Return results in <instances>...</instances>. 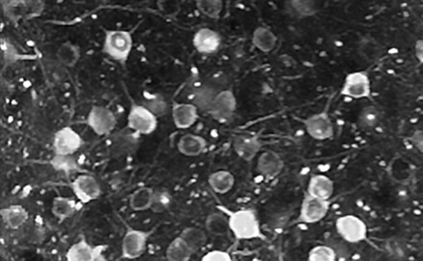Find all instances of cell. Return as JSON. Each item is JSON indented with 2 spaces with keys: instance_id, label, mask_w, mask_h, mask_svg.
Returning <instances> with one entry per match:
<instances>
[{
  "instance_id": "6",
  "label": "cell",
  "mask_w": 423,
  "mask_h": 261,
  "mask_svg": "<svg viewBox=\"0 0 423 261\" xmlns=\"http://www.w3.org/2000/svg\"><path fill=\"white\" fill-rule=\"evenodd\" d=\"M341 95L349 99H369L372 95V80L367 72L347 74L342 84Z\"/></svg>"
},
{
  "instance_id": "19",
  "label": "cell",
  "mask_w": 423,
  "mask_h": 261,
  "mask_svg": "<svg viewBox=\"0 0 423 261\" xmlns=\"http://www.w3.org/2000/svg\"><path fill=\"white\" fill-rule=\"evenodd\" d=\"M198 108L193 104L175 102L171 108L173 122L177 129H187L193 127L198 120Z\"/></svg>"
},
{
  "instance_id": "22",
  "label": "cell",
  "mask_w": 423,
  "mask_h": 261,
  "mask_svg": "<svg viewBox=\"0 0 423 261\" xmlns=\"http://www.w3.org/2000/svg\"><path fill=\"white\" fill-rule=\"evenodd\" d=\"M333 180L326 175H314L310 178L307 194L322 200H330L334 194Z\"/></svg>"
},
{
  "instance_id": "28",
  "label": "cell",
  "mask_w": 423,
  "mask_h": 261,
  "mask_svg": "<svg viewBox=\"0 0 423 261\" xmlns=\"http://www.w3.org/2000/svg\"><path fill=\"white\" fill-rule=\"evenodd\" d=\"M208 183L212 190L216 194H226L232 190L235 185V177L228 171H218L213 173L208 178Z\"/></svg>"
},
{
  "instance_id": "26",
  "label": "cell",
  "mask_w": 423,
  "mask_h": 261,
  "mask_svg": "<svg viewBox=\"0 0 423 261\" xmlns=\"http://www.w3.org/2000/svg\"><path fill=\"white\" fill-rule=\"evenodd\" d=\"M277 41V36L274 34L273 30L268 29V27L259 26L254 30L253 34V44L257 49L260 50L264 54L273 52L276 49Z\"/></svg>"
},
{
  "instance_id": "44",
  "label": "cell",
  "mask_w": 423,
  "mask_h": 261,
  "mask_svg": "<svg viewBox=\"0 0 423 261\" xmlns=\"http://www.w3.org/2000/svg\"><path fill=\"white\" fill-rule=\"evenodd\" d=\"M414 52L415 58L423 65V39L417 40L415 42Z\"/></svg>"
},
{
  "instance_id": "8",
  "label": "cell",
  "mask_w": 423,
  "mask_h": 261,
  "mask_svg": "<svg viewBox=\"0 0 423 261\" xmlns=\"http://www.w3.org/2000/svg\"><path fill=\"white\" fill-rule=\"evenodd\" d=\"M86 122L95 134L104 136L114 132L117 125V118L109 108L94 105L88 113Z\"/></svg>"
},
{
  "instance_id": "39",
  "label": "cell",
  "mask_w": 423,
  "mask_h": 261,
  "mask_svg": "<svg viewBox=\"0 0 423 261\" xmlns=\"http://www.w3.org/2000/svg\"><path fill=\"white\" fill-rule=\"evenodd\" d=\"M1 49L5 64H6L7 66L22 61V60L30 58L26 54H21V52L17 50V47L6 39H2Z\"/></svg>"
},
{
  "instance_id": "29",
  "label": "cell",
  "mask_w": 423,
  "mask_h": 261,
  "mask_svg": "<svg viewBox=\"0 0 423 261\" xmlns=\"http://www.w3.org/2000/svg\"><path fill=\"white\" fill-rule=\"evenodd\" d=\"M81 57V49L74 42L67 41L58 47L56 58L62 66L67 68L74 67Z\"/></svg>"
},
{
  "instance_id": "31",
  "label": "cell",
  "mask_w": 423,
  "mask_h": 261,
  "mask_svg": "<svg viewBox=\"0 0 423 261\" xmlns=\"http://www.w3.org/2000/svg\"><path fill=\"white\" fill-rule=\"evenodd\" d=\"M142 104L157 118L163 117L168 114V102L162 95L158 94V93H143Z\"/></svg>"
},
{
  "instance_id": "11",
  "label": "cell",
  "mask_w": 423,
  "mask_h": 261,
  "mask_svg": "<svg viewBox=\"0 0 423 261\" xmlns=\"http://www.w3.org/2000/svg\"><path fill=\"white\" fill-rule=\"evenodd\" d=\"M303 122L307 134L317 141H326L334 136L333 122L326 111L311 115Z\"/></svg>"
},
{
  "instance_id": "3",
  "label": "cell",
  "mask_w": 423,
  "mask_h": 261,
  "mask_svg": "<svg viewBox=\"0 0 423 261\" xmlns=\"http://www.w3.org/2000/svg\"><path fill=\"white\" fill-rule=\"evenodd\" d=\"M3 7L4 16L12 24L37 19L44 14V0H7Z\"/></svg>"
},
{
  "instance_id": "20",
  "label": "cell",
  "mask_w": 423,
  "mask_h": 261,
  "mask_svg": "<svg viewBox=\"0 0 423 261\" xmlns=\"http://www.w3.org/2000/svg\"><path fill=\"white\" fill-rule=\"evenodd\" d=\"M319 0H285L287 14L294 19L314 17L319 11Z\"/></svg>"
},
{
  "instance_id": "27",
  "label": "cell",
  "mask_w": 423,
  "mask_h": 261,
  "mask_svg": "<svg viewBox=\"0 0 423 261\" xmlns=\"http://www.w3.org/2000/svg\"><path fill=\"white\" fill-rule=\"evenodd\" d=\"M383 114L381 110L374 105H367L360 110L357 117V124L362 130H372L376 129L381 124Z\"/></svg>"
},
{
  "instance_id": "17",
  "label": "cell",
  "mask_w": 423,
  "mask_h": 261,
  "mask_svg": "<svg viewBox=\"0 0 423 261\" xmlns=\"http://www.w3.org/2000/svg\"><path fill=\"white\" fill-rule=\"evenodd\" d=\"M262 141L255 135H237L233 139V149L236 155L246 162L253 161L261 152Z\"/></svg>"
},
{
  "instance_id": "16",
  "label": "cell",
  "mask_w": 423,
  "mask_h": 261,
  "mask_svg": "<svg viewBox=\"0 0 423 261\" xmlns=\"http://www.w3.org/2000/svg\"><path fill=\"white\" fill-rule=\"evenodd\" d=\"M193 46L198 54L205 55L216 54L221 49V35L215 30L204 27L193 35Z\"/></svg>"
},
{
  "instance_id": "38",
  "label": "cell",
  "mask_w": 423,
  "mask_h": 261,
  "mask_svg": "<svg viewBox=\"0 0 423 261\" xmlns=\"http://www.w3.org/2000/svg\"><path fill=\"white\" fill-rule=\"evenodd\" d=\"M196 8L204 16L218 19L223 11V0H195Z\"/></svg>"
},
{
  "instance_id": "25",
  "label": "cell",
  "mask_w": 423,
  "mask_h": 261,
  "mask_svg": "<svg viewBox=\"0 0 423 261\" xmlns=\"http://www.w3.org/2000/svg\"><path fill=\"white\" fill-rule=\"evenodd\" d=\"M0 214L7 227L12 230H17L22 227L29 218V212L21 205H13L2 208Z\"/></svg>"
},
{
  "instance_id": "10",
  "label": "cell",
  "mask_w": 423,
  "mask_h": 261,
  "mask_svg": "<svg viewBox=\"0 0 423 261\" xmlns=\"http://www.w3.org/2000/svg\"><path fill=\"white\" fill-rule=\"evenodd\" d=\"M330 207H331L330 200L319 199L306 193L305 197L302 200L297 222L302 224H316L326 218Z\"/></svg>"
},
{
  "instance_id": "30",
  "label": "cell",
  "mask_w": 423,
  "mask_h": 261,
  "mask_svg": "<svg viewBox=\"0 0 423 261\" xmlns=\"http://www.w3.org/2000/svg\"><path fill=\"white\" fill-rule=\"evenodd\" d=\"M77 200L74 198L58 196L52 200V214L60 221L69 219L77 212Z\"/></svg>"
},
{
  "instance_id": "13",
  "label": "cell",
  "mask_w": 423,
  "mask_h": 261,
  "mask_svg": "<svg viewBox=\"0 0 423 261\" xmlns=\"http://www.w3.org/2000/svg\"><path fill=\"white\" fill-rule=\"evenodd\" d=\"M107 246H92L86 239H81L74 245L65 253V258L69 261H104V253Z\"/></svg>"
},
{
  "instance_id": "2",
  "label": "cell",
  "mask_w": 423,
  "mask_h": 261,
  "mask_svg": "<svg viewBox=\"0 0 423 261\" xmlns=\"http://www.w3.org/2000/svg\"><path fill=\"white\" fill-rule=\"evenodd\" d=\"M133 45V36L128 30H105L102 52L114 61L127 62L132 52Z\"/></svg>"
},
{
  "instance_id": "42",
  "label": "cell",
  "mask_w": 423,
  "mask_h": 261,
  "mask_svg": "<svg viewBox=\"0 0 423 261\" xmlns=\"http://www.w3.org/2000/svg\"><path fill=\"white\" fill-rule=\"evenodd\" d=\"M203 261H231L232 257L230 253L225 252V251L221 250H213L210 251L207 253L203 255L201 258Z\"/></svg>"
},
{
  "instance_id": "1",
  "label": "cell",
  "mask_w": 423,
  "mask_h": 261,
  "mask_svg": "<svg viewBox=\"0 0 423 261\" xmlns=\"http://www.w3.org/2000/svg\"><path fill=\"white\" fill-rule=\"evenodd\" d=\"M229 228L238 240L264 238L260 222L253 209H240L229 214Z\"/></svg>"
},
{
  "instance_id": "14",
  "label": "cell",
  "mask_w": 423,
  "mask_h": 261,
  "mask_svg": "<svg viewBox=\"0 0 423 261\" xmlns=\"http://www.w3.org/2000/svg\"><path fill=\"white\" fill-rule=\"evenodd\" d=\"M237 109L236 95L231 90L218 93L209 114L216 122H226L235 114Z\"/></svg>"
},
{
  "instance_id": "35",
  "label": "cell",
  "mask_w": 423,
  "mask_h": 261,
  "mask_svg": "<svg viewBox=\"0 0 423 261\" xmlns=\"http://www.w3.org/2000/svg\"><path fill=\"white\" fill-rule=\"evenodd\" d=\"M180 237L187 243L193 253H198L207 242L205 232L195 227L186 228L181 232Z\"/></svg>"
},
{
  "instance_id": "41",
  "label": "cell",
  "mask_w": 423,
  "mask_h": 261,
  "mask_svg": "<svg viewBox=\"0 0 423 261\" xmlns=\"http://www.w3.org/2000/svg\"><path fill=\"white\" fill-rule=\"evenodd\" d=\"M350 243L347 241L342 239L341 237H331L327 240V245H329L336 253L337 260H349L350 255H351V250L349 248Z\"/></svg>"
},
{
  "instance_id": "23",
  "label": "cell",
  "mask_w": 423,
  "mask_h": 261,
  "mask_svg": "<svg viewBox=\"0 0 423 261\" xmlns=\"http://www.w3.org/2000/svg\"><path fill=\"white\" fill-rule=\"evenodd\" d=\"M218 93L220 92L216 88L212 86L208 82H205L193 90L191 104L195 105L198 111L209 113Z\"/></svg>"
},
{
  "instance_id": "32",
  "label": "cell",
  "mask_w": 423,
  "mask_h": 261,
  "mask_svg": "<svg viewBox=\"0 0 423 261\" xmlns=\"http://www.w3.org/2000/svg\"><path fill=\"white\" fill-rule=\"evenodd\" d=\"M154 190L151 187H140L130 196V208L134 212H141L150 209L151 202Z\"/></svg>"
},
{
  "instance_id": "7",
  "label": "cell",
  "mask_w": 423,
  "mask_h": 261,
  "mask_svg": "<svg viewBox=\"0 0 423 261\" xmlns=\"http://www.w3.org/2000/svg\"><path fill=\"white\" fill-rule=\"evenodd\" d=\"M154 230H143L137 228H128L123 237L122 243V257L127 260L140 258L147 249L148 239Z\"/></svg>"
},
{
  "instance_id": "15",
  "label": "cell",
  "mask_w": 423,
  "mask_h": 261,
  "mask_svg": "<svg viewBox=\"0 0 423 261\" xmlns=\"http://www.w3.org/2000/svg\"><path fill=\"white\" fill-rule=\"evenodd\" d=\"M75 197L82 203L97 200L102 195V188L95 177L90 175H80L72 182Z\"/></svg>"
},
{
  "instance_id": "40",
  "label": "cell",
  "mask_w": 423,
  "mask_h": 261,
  "mask_svg": "<svg viewBox=\"0 0 423 261\" xmlns=\"http://www.w3.org/2000/svg\"><path fill=\"white\" fill-rule=\"evenodd\" d=\"M310 261H335L337 255L329 245H319L314 247L308 253Z\"/></svg>"
},
{
  "instance_id": "18",
  "label": "cell",
  "mask_w": 423,
  "mask_h": 261,
  "mask_svg": "<svg viewBox=\"0 0 423 261\" xmlns=\"http://www.w3.org/2000/svg\"><path fill=\"white\" fill-rule=\"evenodd\" d=\"M285 167L283 158L274 150H266L258 158L257 170L261 175L268 180H273L281 174Z\"/></svg>"
},
{
  "instance_id": "33",
  "label": "cell",
  "mask_w": 423,
  "mask_h": 261,
  "mask_svg": "<svg viewBox=\"0 0 423 261\" xmlns=\"http://www.w3.org/2000/svg\"><path fill=\"white\" fill-rule=\"evenodd\" d=\"M193 255V251L181 237L171 241L166 252V257L170 261H188Z\"/></svg>"
},
{
  "instance_id": "37",
  "label": "cell",
  "mask_w": 423,
  "mask_h": 261,
  "mask_svg": "<svg viewBox=\"0 0 423 261\" xmlns=\"http://www.w3.org/2000/svg\"><path fill=\"white\" fill-rule=\"evenodd\" d=\"M173 200V196H171L170 191L165 189V188H159L153 192L150 210L154 213L166 212L170 209Z\"/></svg>"
},
{
  "instance_id": "34",
  "label": "cell",
  "mask_w": 423,
  "mask_h": 261,
  "mask_svg": "<svg viewBox=\"0 0 423 261\" xmlns=\"http://www.w3.org/2000/svg\"><path fill=\"white\" fill-rule=\"evenodd\" d=\"M205 227L209 233L216 237H223L230 232L229 218L220 212H214L208 215L205 221Z\"/></svg>"
},
{
  "instance_id": "12",
  "label": "cell",
  "mask_w": 423,
  "mask_h": 261,
  "mask_svg": "<svg viewBox=\"0 0 423 261\" xmlns=\"http://www.w3.org/2000/svg\"><path fill=\"white\" fill-rule=\"evenodd\" d=\"M82 137L70 127H62L53 137V152L54 155H74L81 149Z\"/></svg>"
},
{
  "instance_id": "43",
  "label": "cell",
  "mask_w": 423,
  "mask_h": 261,
  "mask_svg": "<svg viewBox=\"0 0 423 261\" xmlns=\"http://www.w3.org/2000/svg\"><path fill=\"white\" fill-rule=\"evenodd\" d=\"M409 141L415 150L423 154V129L415 130L409 137Z\"/></svg>"
},
{
  "instance_id": "36",
  "label": "cell",
  "mask_w": 423,
  "mask_h": 261,
  "mask_svg": "<svg viewBox=\"0 0 423 261\" xmlns=\"http://www.w3.org/2000/svg\"><path fill=\"white\" fill-rule=\"evenodd\" d=\"M50 164L58 172H63L67 175L74 174L79 170L77 159L74 155H54L50 160Z\"/></svg>"
},
{
  "instance_id": "21",
  "label": "cell",
  "mask_w": 423,
  "mask_h": 261,
  "mask_svg": "<svg viewBox=\"0 0 423 261\" xmlns=\"http://www.w3.org/2000/svg\"><path fill=\"white\" fill-rule=\"evenodd\" d=\"M208 142L205 138L200 135L188 134L183 135L178 141L177 149L181 155L188 157H200L205 152Z\"/></svg>"
},
{
  "instance_id": "5",
  "label": "cell",
  "mask_w": 423,
  "mask_h": 261,
  "mask_svg": "<svg viewBox=\"0 0 423 261\" xmlns=\"http://www.w3.org/2000/svg\"><path fill=\"white\" fill-rule=\"evenodd\" d=\"M336 230L339 237L350 244H357L367 238V226L358 216L347 214L336 220Z\"/></svg>"
},
{
  "instance_id": "45",
  "label": "cell",
  "mask_w": 423,
  "mask_h": 261,
  "mask_svg": "<svg viewBox=\"0 0 423 261\" xmlns=\"http://www.w3.org/2000/svg\"><path fill=\"white\" fill-rule=\"evenodd\" d=\"M156 1L162 2V1H167V0H156Z\"/></svg>"
},
{
  "instance_id": "9",
  "label": "cell",
  "mask_w": 423,
  "mask_h": 261,
  "mask_svg": "<svg viewBox=\"0 0 423 261\" xmlns=\"http://www.w3.org/2000/svg\"><path fill=\"white\" fill-rule=\"evenodd\" d=\"M140 145V134L129 129L120 130L111 137L109 152L113 157H127L135 154Z\"/></svg>"
},
{
  "instance_id": "24",
  "label": "cell",
  "mask_w": 423,
  "mask_h": 261,
  "mask_svg": "<svg viewBox=\"0 0 423 261\" xmlns=\"http://www.w3.org/2000/svg\"><path fill=\"white\" fill-rule=\"evenodd\" d=\"M384 49L378 40L372 36H365L360 40L358 54L367 63H374L381 58Z\"/></svg>"
},
{
  "instance_id": "4",
  "label": "cell",
  "mask_w": 423,
  "mask_h": 261,
  "mask_svg": "<svg viewBox=\"0 0 423 261\" xmlns=\"http://www.w3.org/2000/svg\"><path fill=\"white\" fill-rule=\"evenodd\" d=\"M127 127L140 135H150L158 127V118L142 104L132 102L127 115Z\"/></svg>"
}]
</instances>
